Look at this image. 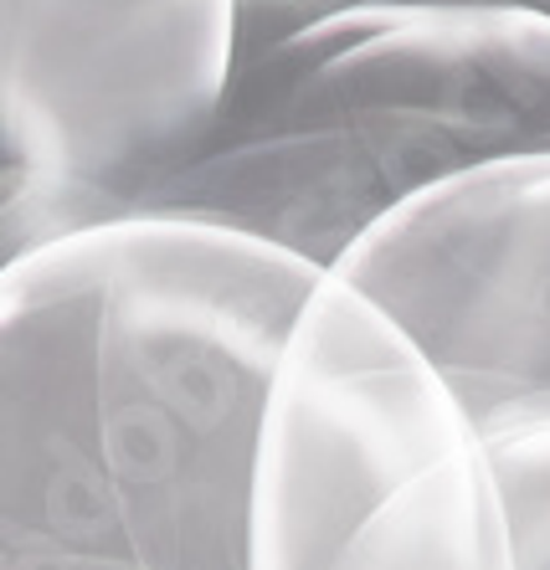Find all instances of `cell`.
I'll use <instances>...</instances> for the list:
<instances>
[{"instance_id": "cell-7", "label": "cell", "mask_w": 550, "mask_h": 570, "mask_svg": "<svg viewBox=\"0 0 550 570\" xmlns=\"http://www.w3.org/2000/svg\"><path fill=\"white\" fill-rule=\"evenodd\" d=\"M320 6H340V0H232V41L278 31V27H288L294 16L320 11Z\"/></svg>"}, {"instance_id": "cell-6", "label": "cell", "mask_w": 550, "mask_h": 570, "mask_svg": "<svg viewBox=\"0 0 550 570\" xmlns=\"http://www.w3.org/2000/svg\"><path fill=\"white\" fill-rule=\"evenodd\" d=\"M469 416L499 493L510 570H550V385L499 396Z\"/></svg>"}, {"instance_id": "cell-5", "label": "cell", "mask_w": 550, "mask_h": 570, "mask_svg": "<svg viewBox=\"0 0 550 570\" xmlns=\"http://www.w3.org/2000/svg\"><path fill=\"white\" fill-rule=\"evenodd\" d=\"M330 273L406 330L463 412L550 385V149L504 155L381 216Z\"/></svg>"}, {"instance_id": "cell-8", "label": "cell", "mask_w": 550, "mask_h": 570, "mask_svg": "<svg viewBox=\"0 0 550 570\" xmlns=\"http://www.w3.org/2000/svg\"><path fill=\"white\" fill-rule=\"evenodd\" d=\"M536 6H546V11H550V0H536Z\"/></svg>"}, {"instance_id": "cell-2", "label": "cell", "mask_w": 550, "mask_h": 570, "mask_svg": "<svg viewBox=\"0 0 550 570\" xmlns=\"http://www.w3.org/2000/svg\"><path fill=\"white\" fill-rule=\"evenodd\" d=\"M524 149H550L546 6L340 0L232 41L202 139L139 212L330 273L396 206Z\"/></svg>"}, {"instance_id": "cell-3", "label": "cell", "mask_w": 550, "mask_h": 570, "mask_svg": "<svg viewBox=\"0 0 550 570\" xmlns=\"http://www.w3.org/2000/svg\"><path fill=\"white\" fill-rule=\"evenodd\" d=\"M247 570H510L473 416L340 273L304 293L273 365Z\"/></svg>"}, {"instance_id": "cell-4", "label": "cell", "mask_w": 550, "mask_h": 570, "mask_svg": "<svg viewBox=\"0 0 550 570\" xmlns=\"http://www.w3.org/2000/svg\"><path fill=\"white\" fill-rule=\"evenodd\" d=\"M232 0H0V263L139 212L227 78Z\"/></svg>"}, {"instance_id": "cell-1", "label": "cell", "mask_w": 550, "mask_h": 570, "mask_svg": "<svg viewBox=\"0 0 550 570\" xmlns=\"http://www.w3.org/2000/svg\"><path fill=\"white\" fill-rule=\"evenodd\" d=\"M314 283L175 212L0 263V570H247L263 401Z\"/></svg>"}]
</instances>
